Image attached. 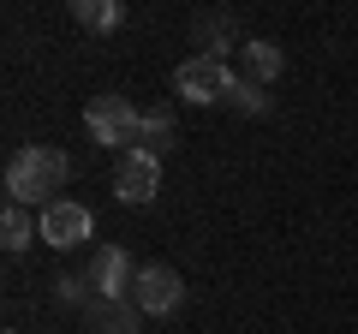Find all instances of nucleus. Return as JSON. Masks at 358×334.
<instances>
[{"instance_id":"nucleus-8","label":"nucleus","mask_w":358,"mask_h":334,"mask_svg":"<svg viewBox=\"0 0 358 334\" xmlns=\"http://www.w3.org/2000/svg\"><path fill=\"white\" fill-rule=\"evenodd\" d=\"M84 317L96 334H138V305L131 298H90Z\"/></svg>"},{"instance_id":"nucleus-3","label":"nucleus","mask_w":358,"mask_h":334,"mask_svg":"<svg viewBox=\"0 0 358 334\" xmlns=\"http://www.w3.org/2000/svg\"><path fill=\"white\" fill-rule=\"evenodd\" d=\"M84 126L96 143H108V150H126V143L143 138V108H131L126 96H96V102L84 108Z\"/></svg>"},{"instance_id":"nucleus-13","label":"nucleus","mask_w":358,"mask_h":334,"mask_svg":"<svg viewBox=\"0 0 358 334\" xmlns=\"http://www.w3.org/2000/svg\"><path fill=\"white\" fill-rule=\"evenodd\" d=\"M197 42H209L203 54H215V48H227V42H233V13H209L203 24H197Z\"/></svg>"},{"instance_id":"nucleus-12","label":"nucleus","mask_w":358,"mask_h":334,"mask_svg":"<svg viewBox=\"0 0 358 334\" xmlns=\"http://www.w3.org/2000/svg\"><path fill=\"white\" fill-rule=\"evenodd\" d=\"M138 143H143L150 155L173 143V119H167V108H155V114H143V138H138Z\"/></svg>"},{"instance_id":"nucleus-11","label":"nucleus","mask_w":358,"mask_h":334,"mask_svg":"<svg viewBox=\"0 0 358 334\" xmlns=\"http://www.w3.org/2000/svg\"><path fill=\"white\" fill-rule=\"evenodd\" d=\"M0 245H6V251H24V245H30V215H24V203H6V215H0Z\"/></svg>"},{"instance_id":"nucleus-5","label":"nucleus","mask_w":358,"mask_h":334,"mask_svg":"<svg viewBox=\"0 0 358 334\" xmlns=\"http://www.w3.org/2000/svg\"><path fill=\"white\" fill-rule=\"evenodd\" d=\"M36 233H42V245H54V251H72V245H84L90 233H96V215H90L84 203H72V197H54V203L42 209Z\"/></svg>"},{"instance_id":"nucleus-2","label":"nucleus","mask_w":358,"mask_h":334,"mask_svg":"<svg viewBox=\"0 0 358 334\" xmlns=\"http://www.w3.org/2000/svg\"><path fill=\"white\" fill-rule=\"evenodd\" d=\"M233 66L221 60V54H192V60L173 72V90H179V102H197V108H209V102H227V90H233Z\"/></svg>"},{"instance_id":"nucleus-7","label":"nucleus","mask_w":358,"mask_h":334,"mask_svg":"<svg viewBox=\"0 0 358 334\" xmlns=\"http://www.w3.org/2000/svg\"><path fill=\"white\" fill-rule=\"evenodd\" d=\"M90 298H131V281H138V269L126 263V251L120 245H102L96 257H90Z\"/></svg>"},{"instance_id":"nucleus-14","label":"nucleus","mask_w":358,"mask_h":334,"mask_svg":"<svg viewBox=\"0 0 358 334\" xmlns=\"http://www.w3.org/2000/svg\"><path fill=\"white\" fill-rule=\"evenodd\" d=\"M227 102L233 108H245V114H263V90H257V84H245V78H233V90H227Z\"/></svg>"},{"instance_id":"nucleus-15","label":"nucleus","mask_w":358,"mask_h":334,"mask_svg":"<svg viewBox=\"0 0 358 334\" xmlns=\"http://www.w3.org/2000/svg\"><path fill=\"white\" fill-rule=\"evenodd\" d=\"M84 286H90V281H78V275H60V281H54V293H60V305H90Z\"/></svg>"},{"instance_id":"nucleus-10","label":"nucleus","mask_w":358,"mask_h":334,"mask_svg":"<svg viewBox=\"0 0 358 334\" xmlns=\"http://www.w3.org/2000/svg\"><path fill=\"white\" fill-rule=\"evenodd\" d=\"M72 18L84 30H120L126 24V6L120 0H72Z\"/></svg>"},{"instance_id":"nucleus-6","label":"nucleus","mask_w":358,"mask_h":334,"mask_svg":"<svg viewBox=\"0 0 358 334\" xmlns=\"http://www.w3.org/2000/svg\"><path fill=\"white\" fill-rule=\"evenodd\" d=\"M155 185H162V161H155L150 150H126L120 155V167H114V197L120 203L143 209L155 197Z\"/></svg>"},{"instance_id":"nucleus-9","label":"nucleus","mask_w":358,"mask_h":334,"mask_svg":"<svg viewBox=\"0 0 358 334\" xmlns=\"http://www.w3.org/2000/svg\"><path fill=\"white\" fill-rule=\"evenodd\" d=\"M239 66H245V84H257V90H263L268 78H281V48H275V42H245L239 48Z\"/></svg>"},{"instance_id":"nucleus-4","label":"nucleus","mask_w":358,"mask_h":334,"mask_svg":"<svg viewBox=\"0 0 358 334\" xmlns=\"http://www.w3.org/2000/svg\"><path fill=\"white\" fill-rule=\"evenodd\" d=\"M131 305H138L143 317H173V310L185 305V281H179V269H167V263H143L138 281H131Z\"/></svg>"},{"instance_id":"nucleus-1","label":"nucleus","mask_w":358,"mask_h":334,"mask_svg":"<svg viewBox=\"0 0 358 334\" xmlns=\"http://www.w3.org/2000/svg\"><path fill=\"white\" fill-rule=\"evenodd\" d=\"M66 173H72V161H66L60 150H48V143H30V150H18L13 161H6V197L13 203H54V191L66 185Z\"/></svg>"}]
</instances>
